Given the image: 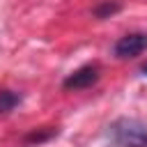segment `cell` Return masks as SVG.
<instances>
[{
  "label": "cell",
  "instance_id": "5b68a950",
  "mask_svg": "<svg viewBox=\"0 0 147 147\" xmlns=\"http://www.w3.org/2000/svg\"><path fill=\"white\" fill-rule=\"evenodd\" d=\"M119 9H122L119 2H115V0H106V2H101V5L94 7V16H96V18H110V16L117 14Z\"/></svg>",
  "mask_w": 147,
  "mask_h": 147
},
{
  "label": "cell",
  "instance_id": "3957f363",
  "mask_svg": "<svg viewBox=\"0 0 147 147\" xmlns=\"http://www.w3.org/2000/svg\"><path fill=\"white\" fill-rule=\"evenodd\" d=\"M96 80H99V67L96 64H83L62 80V87L64 90H85V87H92Z\"/></svg>",
  "mask_w": 147,
  "mask_h": 147
},
{
  "label": "cell",
  "instance_id": "6da1fadb",
  "mask_svg": "<svg viewBox=\"0 0 147 147\" xmlns=\"http://www.w3.org/2000/svg\"><path fill=\"white\" fill-rule=\"evenodd\" d=\"M108 136L117 147H147V124L136 117H119L108 126Z\"/></svg>",
  "mask_w": 147,
  "mask_h": 147
},
{
  "label": "cell",
  "instance_id": "7a4b0ae2",
  "mask_svg": "<svg viewBox=\"0 0 147 147\" xmlns=\"http://www.w3.org/2000/svg\"><path fill=\"white\" fill-rule=\"evenodd\" d=\"M145 51H147V32H129V34L119 37L113 46V55L119 60L138 57Z\"/></svg>",
  "mask_w": 147,
  "mask_h": 147
},
{
  "label": "cell",
  "instance_id": "277c9868",
  "mask_svg": "<svg viewBox=\"0 0 147 147\" xmlns=\"http://www.w3.org/2000/svg\"><path fill=\"white\" fill-rule=\"evenodd\" d=\"M18 103H21V94L18 92H14V90H0V115L14 110Z\"/></svg>",
  "mask_w": 147,
  "mask_h": 147
},
{
  "label": "cell",
  "instance_id": "52a82bcc",
  "mask_svg": "<svg viewBox=\"0 0 147 147\" xmlns=\"http://www.w3.org/2000/svg\"><path fill=\"white\" fill-rule=\"evenodd\" d=\"M140 74H142V76H147V62H145V64L140 67Z\"/></svg>",
  "mask_w": 147,
  "mask_h": 147
},
{
  "label": "cell",
  "instance_id": "8992f818",
  "mask_svg": "<svg viewBox=\"0 0 147 147\" xmlns=\"http://www.w3.org/2000/svg\"><path fill=\"white\" fill-rule=\"evenodd\" d=\"M55 133H57V129L32 131V133H28V136H25V142H28V145H39V142H46V140H51V138H53Z\"/></svg>",
  "mask_w": 147,
  "mask_h": 147
}]
</instances>
